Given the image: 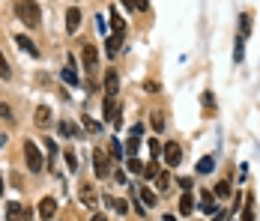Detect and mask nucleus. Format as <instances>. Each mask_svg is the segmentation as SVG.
Returning a JSON list of instances; mask_svg holds the SVG:
<instances>
[{
	"mask_svg": "<svg viewBox=\"0 0 260 221\" xmlns=\"http://www.w3.org/2000/svg\"><path fill=\"white\" fill-rule=\"evenodd\" d=\"M15 12H18L21 24H27V27H39V21H42V12H39V3L36 0H18Z\"/></svg>",
	"mask_w": 260,
	"mask_h": 221,
	"instance_id": "nucleus-1",
	"label": "nucleus"
},
{
	"mask_svg": "<svg viewBox=\"0 0 260 221\" xmlns=\"http://www.w3.org/2000/svg\"><path fill=\"white\" fill-rule=\"evenodd\" d=\"M24 158H27V167H30L33 173H39L42 170V153H39V147L33 144V141H24Z\"/></svg>",
	"mask_w": 260,
	"mask_h": 221,
	"instance_id": "nucleus-2",
	"label": "nucleus"
},
{
	"mask_svg": "<svg viewBox=\"0 0 260 221\" xmlns=\"http://www.w3.org/2000/svg\"><path fill=\"white\" fill-rule=\"evenodd\" d=\"M93 164H96L99 180H108V176H111V161L105 156V150H93Z\"/></svg>",
	"mask_w": 260,
	"mask_h": 221,
	"instance_id": "nucleus-3",
	"label": "nucleus"
},
{
	"mask_svg": "<svg viewBox=\"0 0 260 221\" xmlns=\"http://www.w3.org/2000/svg\"><path fill=\"white\" fill-rule=\"evenodd\" d=\"M164 161H167L170 167H177V164L183 161V150H180V144H164Z\"/></svg>",
	"mask_w": 260,
	"mask_h": 221,
	"instance_id": "nucleus-4",
	"label": "nucleus"
},
{
	"mask_svg": "<svg viewBox=\"0 0 260 221\" xmlns=\"http://www.w3.org/2000/svg\"><path fill=\"white\" fill-rule=\"evenodd\" d=\"M117 90H120V78H117V72H114V69H108V72H105V96H111V99H114Z\"/></svg>",
	"mask_w": 260,
	"mask_h": 221,
	"instance_id": "nucleus-5",
	"label": "nucleus"
},
{
	"mask_svg": "<svg viewBox=\"0 0 260 221\" xmlns=\"http://www.w3.org/2000/svg\"><path fill=\"white\" fill-rule=\"evenodd\" d=\"M39 215L42 218H54L57 215V200L54 197H42L39 200Z\"/></svg>",
	"mask_w": 260,
	"mask_h": 221,
	"instance_id": "nucleus-6",
	"label": "nucleus"
},
{
	"mask_svg": "<svg viewBox=\"0 0 260 221\" xmlns=\"http://www.w3.org/2000/svg\"><path fill=\"white\" fill-rule=\"evenodd\" d=\"M78 24H81V9H78V6H72V9L66 12V30L75 33V30H78Z\"/></svg>",
	"mask_w": 260,
	"mask_h": 221,
	"instance_id": "nucleus-7",
	"label": "nucleus"
},
{
	"mask_svg": "<svg viewBox=\"0 0 260 221\" xmlns=\"http://www.w3.org/2000/svg\"><path fill=\"white\" fill-rule=\"evenodd\" d=\"M36 126H39V128L51 126V111H48L45 105H39V108H36Z\"/></svg>",
	"mask_w": 260,
	"mask_h": 221,
	"instance_id": "nucleus-8",
	"label": "nucleus"
},
{
	"mask_svg": "<svg viewBox=\"0 0 260 221\" xmlns=\"http://www.w3.org/2000/svg\"><path fill=\"white\" fill-rule=\"evenodd\" d=\"M63 81L69 84V87H75L78 84V75H75V60L69 57V63H66V69H63Z\"/></svg>",
	"mask_w": 260,
	"mask_h": 221,
	"instance_id": "nucleus-9",
	"label": "nucleus"
},
{
	"mask_svg": "<svg viewBox=\"0 0 260 221\" xmlns=\"http://www.w3.org/2000/svg\"><path fill=\"white\" fill-rule=\"evenodd\" d=\"M93 66H96V48L93 45H84V69L93 72Z\"/></svg>",
	"mask_w": 260,
	"mask_h": 221,
	"instance_id": "nucleus-10",
	"label": "nucleus"
},
{
	"mask_svg": "<svg viewBox=\"0 0 260 221\" xmlns=\"http://www.w3.org/2000/svg\"><path fill=\"white\" fill-rule=\"evenodd\" d=\"M81 200H84L87 206H96V191H93L90 183H84V186H81Z\"/></svg>",
	"mask_w": 260,
	"mask_h": 221,
	"instance_id": "nucleus-11",
	"label": "nucleus"
},
{
	"mask_svg": "<svg viewBox=\"0 0 260 221\" xmlns=\"http://www.w3.org/2000/svg\"><path fill=\"white\" fill-rule=\"evenodd\" d=\"M15 42H18V48H24V51H27L30 57H39V48L33 45V42L27 39V36H15Z\"/></svg>",
	"mask_w": 260,
	"mask_h": 221,
	"instance_id": "nucleus-12",
	"label": "nucleus"
},
{
	"mask_svg": "<svg viewBox=\"0 0 260 221\" xmlns=\"http://www.w3.org/2000/svg\"><path fill=\"white\" fill-rule=\"evenodd\" d=\"M248 33H251V15L242 12V15H239V39H245Z\"/></svg>",
	"mask_w": 260,
	"mask_h": 221,
	"instance_id": "nucleus-13",
	"label": "nucleus"
},
{
	"mask_svg": "<svg viewBox=\"0 0 260 221\" xmlns=\"http://www.w3.org/2000/svg\"><path fill=\"white\" fill-rule=\"evenodd\" d=\"M192 209H195V200H192V191H186V194L180 197V212H183V215H189Z\"/></svg>",
	"mask_w": 260,
	"mask_h": 221,
	"instance_id": "nucleus-14",
	"label": "nucleus"
},
{
	"mask_svg": "<svg viewBox=\"0 0 260 221\" xmlns=\"http://www.w3.org/2000/svg\"><path fill=\"white\" fill-rule=\"evenodd\" d=\"M6 215H9L12 221H15V218H24V206L12 200V203H6Z\"/></svg>",
	"mask_w": 260,
	"mask_h": 221,
	"instance_id": "nucleus-15",
	"label": "nucleus"
},
{
	"mask_svg": "<svg viewBox=\"0 0 260 221\" xmlns=\"http://www.w3.org/2000/svg\"><path fill=\"white\" fill-rule=\"evenodd\" d=\"M111 27H114V33H117V36H120V33L126 30V21H123V18L117 15V6L111 9Z\"/></svg>",
	"mask_w": 260,
	"mask_h": 221,
	"instance_id": "nucleus-16",
	"label": "nucleus"
},
{
	"mask_svg": "<svg viewBox=\"0 0 260 221\" xmlns=\"http://www.w3.org/2000/svg\"><path fill=\"white\" fill-rule=\"evenodd\" d=\"M117 51H120V36H111V39L105 42V54H108V57H117Z\"/></svg>",
	"mask_w": 260,
	"mask_h": 221,
	"instance_id": "nucleus-17",
	"label": "nucleus"
},
{
	"mask_svg": "<svg viewBox=\"0 0 260 221\" xmlns=\"http://www.w3.org/2000/svg\"><path fill=\"white\" fill-rule=\"evenodd\" d=\"M212 167H215V158L212 156H203L200 161H197V173H209Z\"/></svg>",
	"mask_w": 260,
	"mask_h": 221,
	"instance_id": "nucleus-18",
	"label": "nucleus"
},
{
	"mask_svg": "<svg viewBox=\"0 0 260 221\" xmlns=\"http://www.w3.org/2000/svg\"><path fill=\"white\" fill-rule=\"evenodd\" d=\"M135 191H138V197H141V200H144L147 206H156V194H153L150 189H141V186H138Z\"/></svg>",
	"mask_w": 260,
	"mask_h": 221,
	"instance_id": "nucleus-19",
	"label": "nucleus"
},
{
	"mask_svg": "<svg viewBox=\"0 0 260 221\" xmlns=\"http://www.w3.org/2000/svg\"><path fill=\"white\" fill-rule=\"evenodd\" d=\"M138 147H141V138H135V135H132L129 141H126V153H129V158L138 156Z\"/></svg>",
	"mask_w": 260,
	"mask_h": 221,
	"instance_id": "nucleus-20",
	"label": "nucleus"
},
{
	"mask_svg": "<svg viewBox=\"0 0 260 221\" xmlns=\"http://www.w3.org/2000/svg\"><path fill=\"white\" fill-rule=\"evenodd\" d=\"M203 212H215V197H212V191H203Z\"/></svg>",
	"mask_w": 260,
	"mask_h": 221,
	"instance_id": "nucleus-21",
	"label": "nucleus"
},
{
	"mask_svg": "<svg viewBox=\"0 0 260 221\" xmlns=\"http://www.w3.org/2000/svg\"><path fill=\"white\" fill-rule=\"evenodd\" d=\"M144 176H147V180H156V176H159V164H156V161L144 164Z\"/></svg>",
	"mask_w": 260,
	"mask_h": 221,
	"instance_id": "nucleus-22",
	"label": "nucleus"
},
{
	"mask_svg": "<svg viewBox=\"0 0 260 221\" xmlns=\"http://www.w3.org/2000/svg\"><path fill=\"white\" fill-rule=\"evenodd\" d=\"M156 183H159V189H162V191H167V189H170V173H167V170H164V173L159 170V176H156Z\"/></svg>",
	"mask_w": 260,
	"mask_h": 221,
	"instance_id": "nucleus-23",
	"label": "nucleus"
},
{
	"mask_svg": "<svg viewBox=\"0 0 260 221\" xmlns=\"http://www.w3.org/2000/svg\"><path fill=\"white\" fill-rule=\"evenodd\" d=\"M228 194H230V183H228V180H222V183L215 186V197H222V200H225Z\"/></svg>",
	"mask_w": 260,
	"mask_h": 221,
	"instance_id": "nucleus-24",
	"label": "nucleus"
},
{
	"mask_svg": "<svg viewBox=\"0 0 260 221\" xmlns=\"http://www.w3.org/2000/svg\"><path fill=\"white\" fill-rule=\"evenodd\" d=\"M0 117H3L6 123H15V114H12V108H9V105H3V102H0Z\"/></svg>",
	"mask_w": 260,
	"mask_h": 221,
	"instance_id": "nucleus-25",
	"label": "nucleus"
},
{
	"mask_svg": "<svg viewBox=\"0 0 260 221\" xmlns=\"http://www.w3.org/2000/svg\"><path fill=\"white\" fill-rule=\"evenodd\" d=\"M9 75H12V72H9V63H6V57H3V51H0V78L6 81Z\"/></svg>",
	"mask_w": 260,
	"mask_h": 221,
	"instance_id": "nucleus-26",
	"label": "nucleus"
},
{
	"mask_svg": "<svg viewBox=\"0 0 260 221\" xmlns=\"http://www.w3.org/2000/svg\"><path fill=\"white\" fill-rule=\"evenodd\" d=\"M66 164H69V170H78V158L72 150H66Z\"/></svg>",
	"mask_w": 260,
	"mask_h": 221,
	"instance_id": "nucleus-27",
	"label": "nucleus"
},
{
	"mask_svg": "<svg viewBox=\"0 0 260 221\" xmlns=\"http://www.w3.org/2000/svg\"><path fill=\"white\" fill-rule=\"evenodd\" d=\"M153 128H156V131H162V128H164V117L159 114V111L153 114Z\"/></svg>",
	"mask_w": 260,
	"mask_h": 221,
	"instance_id": "nucleus-28",
	"label": "nucleus"
},
{
	"mask_svg": "<svg viewBox=\"0 0 260 221\" xmlns=\"http://www.w3.org/2000/svg\"><path fill=\"white\" fill-rule=\"evenodd\" d=\"M129 170L132 173H144V164H141L138 158H129Z\"/></svg>",
	"mask_w": 260,
	"mask_h": 221,
	"instance_id": "nucleus-29",
	"label": "nucleus"
},
{
	"mask_svg": "<svg viewBox=\"0 0 260 221\" xmlns=\"http://www.w3.org/2000/svg\"><path fill=\"white\" fill-rule=\"evenodd\" d=\"M233 60L242 63V39H236V48H233Z\"/></svg>",
	"mask_w": 260,
	"mask_h": 221,
	"instance_id": "nucleus-30",
	"label": "nucleus"
},
{
	"mask_svg": "<svg viewBox=\"0 0 260 221\" xmlns=\"http://www.w3.org/2000/svg\"><path fill=\"white\" fill-rule=\"evenodd\" d=\"M60 135L72 138V135H75V126H72V123H60Z\"/></svg>",
	"mask_w": 260,
	"mask_h": 221,
	"instance_id": "nucleus-31",
	"label": "nucleus"
},
{
	"mask_svg": "<svg viewBox=\"0 0 260 221\" xmlns=\"http://www.w3.org/2000/svg\"><path fill=\"white\" fill-rule=\"evenodd\" d=\"M114 209L123 215V212H129V203H126V200H114Z\"/></svg>",
	"mask_w": 260,
	"mask_h": 221,
	"instance_id": "nucleus-32",
	"label": "nucleus"
},
{
	"mask_svg": "<svg viewBox=\"0 0 260 221\" xmlns=\"http://www.w3.org/2000/svg\"><path fill=\"white\" fill-rule=\"evenodd\" d=\"M177 183H180V189L192 191V176H180V180H177Z\"/></svg>",
	"mask_w": 260,
	"mask_h": 221,
	"instance_id": "nucleus-33",
	"label": "nucleus"
},
{
	"mask_svg": "<svg viewBox=\"0 0 260 221\" xmlns=\"http://www.w3.org/2000/svg\"><path fill=\"white\" fill-rule=\"evenodd\" d=\"M84 126L90 128V131H93V135H96L99 128H102V126H99V123H93V120H90V117H84Z\"/></svg>",
	"mask_w": 260,
	"mask_h": 221,
	"instance_id": "nucleus-34",
	"label": "nucleus"
},
{
	"mask_svg": "<svg viewBox=\"0 0 260 221\" xmlns=\"http://www.w3.org/2000/svg\"><path fill=\"white\" fill-rule=\"evenodd\" d=\"M111 153H114V158H120L123 156V147H120L117 141H111Z\"/></svg>",
	"mask_w": 260,
	"mask_h": 221,
	"instance_id": "nucleus-35",
	"label": "nucleus"
},
{
	"mask_svg": "<svg viewBox=\"0 0 260 221\" xmlns=\"http://www.w3.org/2000/svg\"><path fill=\"white\" fill-rule=\"evenodd\" d=\"M150 150H153V156H159V153H162V147H159V141H150Z\"/></svg>",
	"mask_w": 260,
	"mask_h": 221,
	"instance_id": "nucleus-36",
	"label": "nucleus"
},
{
	"mask_svg": "<svg viewBox=\"0 0 260 221\" xmlns=\"http://www.w3.org/2000/svg\"><path fill=\"white\" fill-rule=\"evenodd\" d=\"M123 6L126 9H138V0H123Z\"/></svg>",
	"mask_w": 260,
	"mask_h": 221,
	"instance_id": "nucleus-37",
	"label": "nucleus"
},
{
	"mask_svg": "<svg viewBox=\"0 0 260 221\" xmlns=\"http://www.w3.org/2000/svg\"><path fill=\"white\" fill-rule=\"evenodd\" d=\"M138 9H147V0H138Z\"/></svg>",
	"mask_w": 260,
	"mask_h": 221,
	"instance_id": "nucleus-38",
	"label": "nucleus"
},
{
	"mask_svg": "<svg viewBox=\"0 0 260 221\" xmlns=\"http://www.w3.org/2000/svg\"><path fill=\"white\" fill-rule=\"evenodd\" d=\"M93 221H108V215H93Z\"/></svg>",
	"mask_w": 260,
	"mask_h": 221,
	"instance_id": "nucleus-39",
	"label": "nucleus"
},
{
	"mask_svg": "<svg viewBox=\"0 0 260 221\" xmlns=\"http://www.w3.org/2000/svg\"><path fill=\"white\" fill-rule=\"evenodd\" d=\"M3 144H6V135H0V150H3Z\"/></svg>",
	"mask_w": 260,
	"mask_h": 221,
	"instance_id": "nucleus-40",
	"label": "nucleus"
},
{
	"mask_svg": "<svg viewBox=\"0 0 260 221\" xmlns=\"http://www.w3.org/2000/svg\"><path fill=\"white\" fill-rule=\"evenodd\" d=\"M0 194H3V173H0Z\"/></svg>",
	"mask_w": 260,
	"mask_h": 221,
	"instance_id": "nucleus-41",
	"label": "nucleus"
},
{
	"mask_svg": "<svg viewBox=\"0 0 260 221\" xmlns=\"http://www.w3.org/2000/svg\"><path fill=\"white\" fill-rule=\"evenodd\" d=\"M164 221H177V218H174V215H164Z\"/></svg>",
	"mask_w": 260,
	"mask_h": 221,
	"instance_id": "nucleus-42",
	"label": "nucleus"
},
{
	"mask_svg": "<svg viewBox=\"0 0 260 221\" xmlns=\"http://www.w3.org/2000/svg\"><path fill=\"white\" fill-rule=\"evenodd\" d=\"M9 221H12V218H9Z\"/></svg>",
	"mask_w": 260,
	"mask_h": 221,
	"instance_id": "nucleus-43",
	"label": "nucleus"
}]
</instances>
